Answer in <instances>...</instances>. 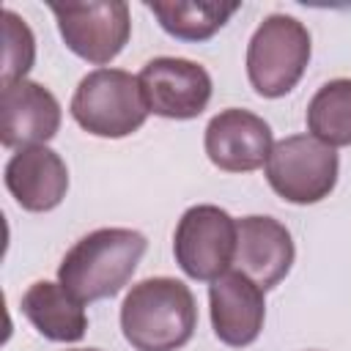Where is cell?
<instances>
[{
	"label": "cell",
	"instance_id": "2",
	"mask_svg": "<svg viewBox=\"0 0 351 351\" xmlns=\"http://www.w3.org/2000/svg\"><path fill=\"white\" fill-rule=\"evenodd\" d=\"M148 239L132 228H99L82 236L60 261L58 282L82 304L115 296L137 271Z\"/></svg>",
	"mask_w": 351,
	"mask_h": 351
},
{
	"label": "cell",
	"instance_id": "3",
	"mask_svg": "<svg viewBox=\"0 0 351 351\" xmlns=\"http://www.w3.org/2000/svg\"><path fill=\"white\" fill-rule=\"evenodd\" d=\"M71 118L93 137L121 140L134 134L145 118L148 104L140 90V80L123 69H96L88 71L74 96H71Z\"/></svg>",
	"mask_w": 351,
	"mask_h": 351
},
{
	"label": "cell",
	"instance_id": "17",
	"mask_svg": "<svg viewBox=\"0 0 351 351\" xmlns=\"http://www.w3.org/2000/svg\"><path fill=\"white\" fill-rule=\"evenodd\" d=\"M3 19V77H0V88L25 80V74L33 69L36 60V38L33 30L27 27V22L11 11L3 8L0 14Z\"/></svg>",
	"mask_w": 351,
	"mask_h": 351
},
{
	"label": "cell",
	"instance_id": "15",
	"mask_svg": "<svg viewBox=\"0 0 351 351\" xmlns=\"http://www.w3.org/2000/svg\"><path fill=\"white\" fill-rule=\"evenodd\" d=\"M304 121L307 132L329 148L351 145V80L340 77L324 82L313 93Z\"/></svg>",
	"mask_w": 351,
	"mask_h": 351
},
{
	"label": "cell",
	"instance_id": "1",
	"mask_svg": "<svg viewBox=\"0 0 351 351\" xmlns=\"http://www.w3.org/2000/svg\"><path fill=\"white\" fill-rule=\"evenodd\" d=\"M197 326V304L176 277H148L132 285L121 304V332L134 351H178Z\"/></svg>",
	"mask_w": 351,
	"mask_h": 351
},
{
	"label": "cell",
	"instance_id": "8",
	"mask_svg": "<svg viewBox=\"0 0 351 351\" xmlns=\"http://www.w3.org/2000/svg\"><path fill=\"white\" fill-rule=\"evenodd\" d=\"M137 80L148 112L170 121L197 118L208 107L214 90L206 66L186 58H154L140 69Z\"/></svg>",
	"mask_w": 351,
	"mask_h": 351
},
{
	"label": "cell",
	"instance_id": "13",
	"mask_svg": "<svg viewBox=\"0 0 351 351\" xmlns=\"http://www.w3.org/2000/svg\"><path fill=\"white\" fill-rule=\"evenodd\" d=\"M3 178L11 197L33 214L60 206L69 189V167L60 154L47 145H27L11 154Z\"/></svg>",
	"mask_w": 351,
	"mask_h": 351
},
{
	"label": "cell",
	"instance_id": "16",
	"mask_svg": "<svg viewBox=\"0 0 351 351\" xmlns=\"http://www.w3.org/2000/svg\"><path fill=\"white\" fill-rule=\"evenodd\" d=\"M162 30L178 41H206L241 8L239 3H145Z\"/></svg>",
	"mask_w": 351,
	"mask_h": 351
},
{
	"label": "cell",
	"instance_id": "5",
	"mask_svg": "<svg viewBox=\"0 0 351 351\" xmlns=\"http://www.w3.org/2000/svg\"><path fill=\"white\" fill-rule=\"evenodd\" d=\"M263 167L269 186L285 203L313 206L335 189L340 159L335 148L313 134H291L274 143Z\"/></svg>",
	"mask_w": 351,
	"mask_h": 351
},
{
	"label": "cell",
	"instance_id": "10",
	"mask_svg": "<svg viewBox=\"0 0 351 351\" xmlns=\"http://www.w3.org/2000/svg\"><path fill=\"white\" fill-rule=\"evenodd\" d=\"M60 129V101L49 88L19 80L0 88V143L5 148L44 145Z\"/></svg>",
	"mask_w": 351,
	"mask_h": 351
},
{
	"label": "cell",
	"instance_id": "7",
	"mask_svg": "<svg viewBox=\"0 0 351 351\" xmlns=\"http://www.w3.org/2000/svg\"><path fill=\"white\" fill-rule=\"evenodd\" d=\"M49 11L58 19L63 44L82 60L107 69L121 55L132 36V14L121 0H88V3H52Z\"/></svg>",
	"mask_w": 351,
	"mask_h": 351
},
{
	"label": "cell",
	"instance_id": "9",
	"mask_svg": "<svg viewBox=\"0 0 351 351\" xmlns=\"http://www.w3.org/2000/svg\"><path fill=\"white\" fill-rule=\"evenodd\" d=\"M203 145L214 167L225 173H252L266 165L274 140L271 126L261 115L228 107L208 121Z\"/></svg>",
	"mask_w": 351,
	"mask_h": 351
},
{
	"label": "cell",
	"instance_id": "4",
	"mask_svg": "<svg viewBox=\"0 0 351 351\" xmlns=\"http://www.w3.org/2000/svg\"><path fill=\"white\" fill-rule=\"evenodd\" d=\"M310 30L288 14H269L247 44V77L258 96L280 99L296 88L310 63Z\"/></svg>",
	"mask_w": 351,
	"mask_h": 351
},
{
	"label": "cell",
	"instance_id": "12",
	"mask_svg": "<svg viewBox=\"0 0 351 351\" xmlns=\"http://www.w3.org/2000/svg\"><path fill=\"white\" fill-rule=\"evenodd\" d=\"M239 241H236V266L241 274H247L252 282H258L263 291L280 285L296 258V247L291 239V230L274 219L250 214L236 219Z\"/></svg>",
	"mask_w": 351,
	"mask_h": 351
},
{
	"label": "cell",
	"instance_id": "11",
	"mask_svg": "<svg viewBox=\"0 0 351 351\" xmlns=\"http://www.w3.org/2000/svg\"><path fill=\"white\" fill-rule=\"evenodd\" d=\"M208 307L211 326L219 343L230 348H244L258 340L266 321V299L263 288L247 274L236 269L217 277L208 285Z\"/></svg>",
	"mask_w": 351,
	"mask_h": 351
},
{
	"label": "cell",
	"instance_id": "14",
	"mask_svg": "<svg viewBox=\"0 0 351 351\" xmlns=\"http://www.w3.org/2000/svg\"><path fill=\"white\" fill-rule=\"evenodd\" d=\"M19 307L33 329L52 343H77L88 329L85 304L60 282L36 280L22 293Z\"/></svg>",
	"mask_w": 351,
	"mask_h": 351
},
{
	"label": "cell",
	"instance_id": "18",
	"mask_svg": "<svg viewBox=\"0 0 351 351\" xmlns=\"http://www.w3.org/2000/svg\"><path fill=\"white\" fill-rule=\"evenodd\" d=\"M69 351H99V348H69Z\"/></svg>",
	"mask_w": 351,
	"mask_h": 351
},
{
	"label": "cell",
	"instance_id": "6",
	"mask_svg": "<svg viewBox=\"0 0 351 351\" xmlns=\"http://www.w3.org/2000/svg\"><path fill=\"white\" fill-rule=\"evenodd\" d=\"M236 219L214 206L197 203L186 208L173 233V255L181 271L197 282H214L236 261Z\"/></svg>",
	"mask_w": 351,
	"mask_h": 351
}]
</instances>
